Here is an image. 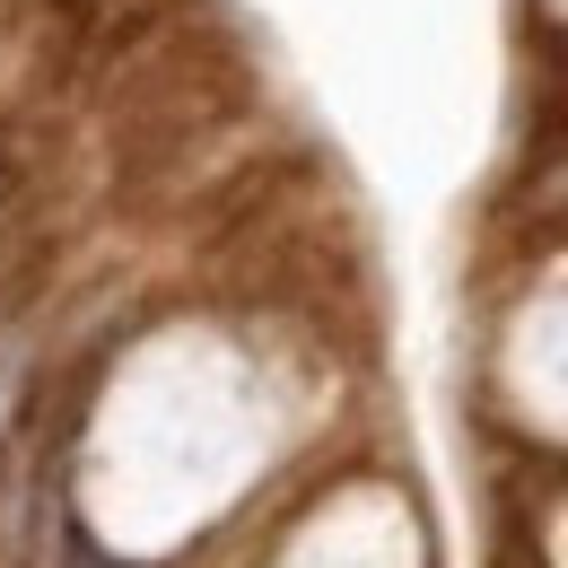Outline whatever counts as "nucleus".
I'll return each instance as SVG.
<instances>
[{"label":"nucleus","instance_id":"1","mask_svg":"<svg viewBox=\"0 0 568 568\" xmlns=\"http://www.w3.org/2000/svg\"><path fill=\"white\" fill-rule=\"evenodd\" d=\"M53 568H132V560H114L105 542H97V525H79L71 507L53 516Z\"/></svg>","mask_w":568,"mask_h":568},{"label":"nucleus","instance_id":"2","mask_svg":"<svg viewBox=\"0 0 568 568\" xmlns=\"http://www.w3.org/2000/svg\"><path fill=\"white\" fill-rule=\"evenodd\" d=\"M9 211H18V149L0 132V227H9Z\"/></svg>","mask_w":568,"mask_h":568}]
</instances>
